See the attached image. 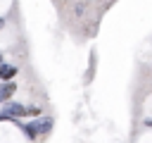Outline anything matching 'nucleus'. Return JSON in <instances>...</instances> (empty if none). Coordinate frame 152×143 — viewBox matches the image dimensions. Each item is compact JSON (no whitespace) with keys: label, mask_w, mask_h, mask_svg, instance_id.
I'll return each instance as SVG.
<instances>
[{"label":"nucleus","mask_w":152,"mask_h":143,"mask_svg":"<svg viewBox=\"0 0 152 143\" xmlns=\"http://www.w3.org/2000/svg\"><path fill=\"white\" fill-rule=\"evenodd\" d=\"M31 124H33V129H36V133H38V136H45V133H50V131H52L55 119H52V117H38V119H33Z\"/></svg>","instance_id":"nucleus-1"},{"label":"nucleus","mask_w":152,"mask_h":143,"mask_svg":"<svg viewBox=\"0 0 152 143\" xmlns=\"http://www.w3.org/2000/svg\"><path fill=\"white\" fill-rule=\"evenodd\" d=\"M17 83L14 81H0V102H10V98L14 95Z\"/></svg>","instance_id":"nucleus-2"},{"label":"nucleus","mask_w":152,"mask_h":143,"mask_svg":"<svg viewBox=\"0 0 152 143\" xmlns=\"http://www.w3.org/2000/svg\"><path fill=\"white\" fill-rule=\"evenodd\" d=\"M14 76H17V64L2 62V64H0V81H12Z\"/></svg>","instance_id":"nucleus-3"},{"label":"nucleus","mask_w":152,"mask_h":143,"mask_svg":"<svg viewBox=\"0 0 152 143\" xmlns=\"http://www.w3.org/2000/svg\"><path fill=\"white\" fill-rule=\"evenodd\" d=\"M26 117L38 119V117H40V107H38V105H26Z\"/></svg>","instance_id":"nucleus-4"},{"label":"nucleus","mask_w":152,"mask_h":143,"mask_svg":"<svg viewBox=\"0 0 152 143\" xmlns=\"http://www.w3.org/2000/svg\"><path fill=\"white\" fill-rule=\"evenodd\" d=\"M2 26H5V19H2V17H0V29H2Z\"/></svg>","instance_id":"nucleus-5"},{"label":"nucleus","mask_w":152,"mask_h":143,"mask_svg":"<svg viewBox=\"0 0 152 143\" xmlns=\"http://www.w3.org/2000/svg\"><path fill=\"white\" fill-rule=\"evenodd\" d=\"M0 64H2V52H0Z\"/></svg>","instance_id":"nucleus-6"}]
</instances>
